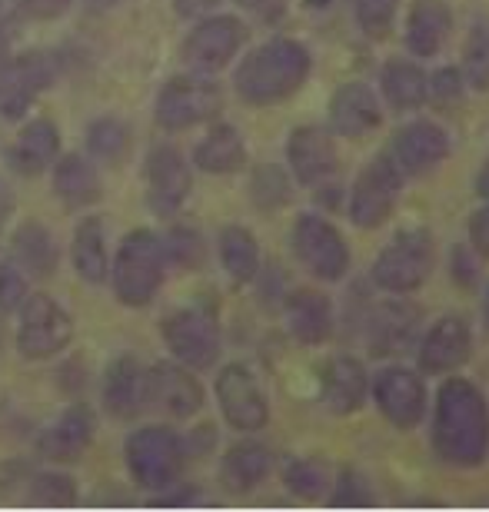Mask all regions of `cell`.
Returning a JSON list of instances; mask_svg holds the SVG:
<instances>
[{
  "instance_id": "obj_51",
  "label": "cell",
  "mask_w": 489,
  "mask_h": 512,
  "mask_svg": "<svg viewBox=\"0 0 489 512\" xmlns=\"http://www.w3.org/2000/svg\"><path fill=\"white\" fill-rule=\"evenodd\" d=\"M17 14H20L17 0H0V30H10V24L17 20Z\"/></svg>"
},
{
  "instance_id": "obj_18",
  "label": "cell",
  "mask_w": 489,
  "mask_h": 512,
  "mask_svg": "<svg viewBox=\"0 0 489 512\" xmlns=\"http://www.w3.org/2000/svg\"><path fill=\"white\" fill-rule=\"evenodd\" d=\"M287 163L300 187H326L336 177L340 157L336 143L323 127H297L287 140Z\"/></svg>"
},
{
  "instance_id": "obj_44",
  "label": "cell",
  "mask_w": 489,
  "mask_h": 512,
  "mask_svg": "<svg viewBox=\"0 0 489 512\" xmlns=\"http://www.w3.org/2000/svg\"><path fill=\"white\" fill-rule=\"evenodd\" d=\"M373 503V493L366 486V479L356 473V469H343L333 483V496H330V506H370Z\"/></svg>"
},
{
  "instance_id": "obj_1",
  "label": "cell",
  "mask_w": 489,
  "mask_h": 512,
  "mask_svg": "<svg viewBox=\"0 0 489 512\" xmlns=\"http://www.w3.org/2000/svg\"><path fill=\"white\" fill-rule=\"evenodd\" d=\"M433 453L453 469H476L489 456V406L480 386L450 376L436 393Z\"/></svg>"
},
{
  "instance_id": "obj_47",
  "label": "cell",
  "mask_w": 489,
  "mask_h": 512,
  "mask_svg": "<svg viewBox=\"0 0 489 512\" xmlns=\"http://www.w3.org/2000/svg\"><path fill=\"white\" fill-rule=\"evenodd\" d=\"M453 270H456V280H460V286H473L476 283V266H473L470 253H466L463 247L453 250Z\"/></svg>"
},
{
  "instance_id": "obj_24",
  "label": "cell",
  "mask_w": 489,
  "mask_h": 512,
  "mask_svg": "<svg viewBox=\"0 0 489 512\" xmlns=\"http://www.w3.org/2000/svg\"><path fill=\"white\" fill-rule=\"evenodd\" d=\"M383 124V107L366 84H343L330 97V127L336 137L360 140Z\"/></svg>"
},
{
  "instance_id": "obj_48",
  "label": "cell",
  "mask_w": 489,
  "mask_h": 512,
  "mask_svg": "<svg viewBox=\"0 0 489 512\" xmlns=\"http://www.w3.org/2000/svg\"><path fill=\"white\" fill-rule=\"evenodd\" d=\"M197 503V486H180V493L160 489V499H154V506H190Z\"/></svg>"
},
{
  "instance_id": "obj_10",
  "label": "cell",
  "mask_w": 489,
  "mask_h": 512,
  "mask_svg": "<svg viewBox=\"0 0 489 512\" xmlns=\"http://www.w3.org/2000/svg\"><path fill=\"white\" fill-rule=\"evenodd\" d=\"M293 253L323 283H340L350 273V247L343 233L317 213H300L293 223Z\"/></svg>"
},
{
  "instance_id": "obj_27",
  "label": "cell",
  "mask_w": 489,
  "mask_h": 512,
  "mask_svg": "<svg viewBox=\"0 0 489 512\" xmlns=\"http://www.w3.org/2000/svg\"><path fill=\"white\" fill-rule=\"evenodd\" d=\"M287 330L303 346H323L333 336V303L317 290L287 296Z\"/></svg>"
},
{
  "instance_id": "obj_34",
  "label": "cell",
  "mask_w": 489,
  "mask_h": 512,
  "mask_svg": "<svg viewBox=\"0 0 489 512\" xmlns=\"http://www.w3.org/2000/svg\"><path fill=\"white\" fill-rule=\"evenodd\" d=\"M217 253L223 270L230 273V280L253 283L260 276V243L247 227H223L217 240Z\"/></svg>"
},
{
  "instance_id": "obj_53",
  "label": "cell",
  "mask_w": 489,
  "mask_h": 512,
  "mask_svg": "<svg viewBox=\"0 0 489 512\" xmlns=\"http://www.w3.org/2000/svg\"><path fill=\"white\" fill-rule=\"evenodd\" d=\"M240 7H247V10H267L270 7V0H237Z\"/></svg>"
},
{
  "instance_id": "obj_21",
  "label": "cell",
  "mask_w": 489,
  "mask_h": 512,
  "mask_svg": "<svg viewBox=\"0 0 489 512\" xmlns=\"http://www.w3.org/2000/svg\"><path fill=\"white\" fill-rule=\"evenodd\" d=\"M104 409L114 419H134L147 409V366L134 353H120L107 363Z\"/></svg>"
},
{
  "instance_id": "obj_52",
  "label": "cell",
  "mask_w": 489,
  "mask_h": 512,
  "mask_svg": "<svg viewBox=\"0 0 489 512\" xmlns=\"http://www.w3.org/2000/svg\"><path fill=\"white\" fill-rule=\"evenodd\" d=\"M476 197L489 200V160H486V167L480 170V177H476Z\"/></svg>"
},
{
  "instance_id": "obj_42",
  "label": "cell",
  "mask_w": 489,
  "mask_h": 512,
  "mask_svg": "<svg viewBox=\"0 0 489 512\" xmlns=\"http://www.w3.org/2000/svg\"><path fill=\"white\" fill-rule=\"evenodd\" d=\"M27 273L20 270L14 256L0 253V313H17L20 303L27 300Z\"/></svg>"
},
{
  "instance_id": "obj_19",
  "label": "cell",
  "mask_w": 489,
  "mask_h": 512,
  "mask_svg": "<svg viewBox=\"0 0 489 512\" xmlns=\"http://www.w3.org/2000/svg\"><path fill=\"white\" fill-rule=\"evenodd\" d=\"M386 153L393 157L403 177H420L450 157V133L433 120H413L403 130H396Z\"/></svg>"
},
{
  "instance_id": "obj_40",
  "label": "cell",
  "mask_w": 489,
  "mask_h": 512,
  "mask_svg": "<svg viewBox=\"0 0 489 512\" xmlns=\"http://www.w3.org/2000/svg\"><path fill=\"white\" fill-rule=\"evenodd\" d=\"M283 483H287L290 493L313 499L326 489V466L320 459H290L287 469H283Z\"/></svg>"
},
{
  "instance_id": "obj_38",
  "label": "cell",
  "mask_w": 489,
  "mask_h": 512,
  "mask_svg": "<svg viewBox=\"0 0 489 512\" xmlns=\"http://www.w3.org/2000/svg\"><path fill=\"white\" fill-rule=\"evenodd\" d=\"M250 197L257 203L260 210H277L283 203L290 200V180L287 173L273 163H263V167L253 170V180H250Z\"/></svg>"
},
{
  "instance_id": "obj_41",
  "label": "cell",
  "mask_w": 489,
  "mask_h": 512,
  "mask_svg": "<svg viewBox=\"0 0 489 512\" xmlns=\"http://www.w3.org/2000/svg\"><path fill=\"white\" fill-rule=\"evenodd\" d=\"M160 243H163L167 263L183 266V270H187V266H200L203 260V240H200V233L190 227H173L170 233H163Z\"/></svg>"
},
{
  "instance_id": "obj_46",
  "label": "cell",
  "mask_w": 489,
  "mask_h": 512,
  "mask_svg": "<svg viewBox=\"0 0 489 512\" xmlns=\"http://www.w3.org/2000/svg\"><path fill=\"white\" fill-rule=\"evenodd\" d=\"M470 243H473L476 256L489 260V203L470 217Z\"/></svg>"
},
{
  "instance_id": "obj_25",
  "label": "cell",
  "mask_w": 489,
  "mask_h": 512,
  "mask_svg": "<svg viewBox=\"0 0 489 512\" xmlns=\"http://www.w3.org/2000/svg\"><path fill=\"white\" fill-rule=\"evenodd\" d=\"M57 153H60V130L50 120L37 117L20 127L17 140L7 150V163L20 177H40L47 167H54Z\"/></svg>"
},
{
  "instance_id": "obj_13",
  "label": "cell",
  "mask_w": 489,
  "mask_h": 512,
  "mask_svg": "<svg viewBox=\"0 0 489 512\" xmlns=\"http://www.w3.org/2000/svg\"><path fill=\"white\" fill-rule=\"evenodd\" d=\"M147 177V203L157 217H173L193 190V173L183 153L170 143H157L144 160Z\"/></svg>"
},
{
  "instance_id": "obj_26",
  "label": "cell",
  "mask_w": 489,
  "mask_h": 512,
  "mask_svg": "<svg viewBox=\"0 0 489 512\" xmlns=\"http://www.w3.org/2000/svg\"><path fill=\"white\" fill-rule=\"evenodd\" d=\"M453 34V14L446 0H413L406 17V50L416 60H430Z\"/></svg>"
},
{
  "instance_id": "obj_43",
  "label": "cell",
  "mask_w": 489,
  "mask_h": 512,
  "mask_svg": "<svg viewBox=\"0 0 489 512\" xmlns=\"http://www.w3.org/2000/svg\"><path fill=\"white\" fill-rule=\"evenodd\" d=\"M466 94V80L456 67L436 70L433 77H426V100H433L436 107H456Z\"/></svg>"
},
{
  "instance_id": "obj_9",
  "label": "cell",
  "mask_w": 489,
  "mask_h": 512,
  "mask_svg": "<svg viewBox=\"0 0 489 512\" xmlns=\"http://www.w3.org/2000/svg\"><path fill=\"white\" fill-rule=\"evenodd\" d=\"M403 173L393 163L390 153H376V157L360 170L350 190V220L360 230H376L393 217L396 200L403 190Z\"/></svg>"
},
{
  "instance_id": "obj_45",
  "label": "cell",
  "mask_w": 489,
  "mask_h": 512,
  "mask_svg": "<svg viewBox=\"0 0 489 512\" xmlns=\"http://www.w3.org/2000/svg\"><path fill=\"white\" fill-rule=\"evenodd\" d=\"M74 0H17L20 14H27L30 20H57L64 17Z\"/></svg>"
},
{
  "instance_id": "obj_7",
  "label": "cell",
  "mask_w": 489,
  "mask_h": 512,
  "mask_svg": "<svg viewBox=\"0 0 489 512\" xmlns=\"http://www.w3.org/2000/svg\"><path fill=\"white\" fill-rule=\"evenodd\" d=\"M220 107H223L220 84L210 80V74H197L193 70V74H180L160 87L154 117L167 133H180L207 124V120L220 114Z\"/></svg>"
},
{
  "instance_id": "obj_49",
  "label": "cell",
  "mask_w": 489,
  "mask_h": 512,
  "mask_svg": "<svg viewBox=\"0 0 489 512\" xmlns=\"http://www.w3.org/2000/svg\"><path fill=\"white\" fill-rule=\"evenodd\" d=\"M217 4H220V0H173V10H177V17L190 20V17L207 14V10H213Z\"/></svg>"
},
{
  "instance_id": "obj_35",
  "label": "cell",
  "mask_w": 489,
  "mask_h": 512,
  "mask_svg": "<svg viewBox=\"0 0 489 512\" xmlns=\"http://www.w3.org/2000/svg\"><path fill=\"white\" fill-rule=\"evenodd\" d=\"M87 153L90 160L120 167L130 153V127L120 117H100L87 127Z\"/></svg>"
},
{
  "instance_id": "obj_3",
  "label": "cell",
  "mask_w": 489,
  "mask_h": 512,
  "mask_svg": "<svg viewBox=\"0 0 489 512\" xmlns=\"http://www.w3.org/2000/svg\"><path fill=\"white\" fill-rule=\"evenodd\" d=\"M163 273H167L163 243L154 230L140 227V230H130L127 237L120 240L107 280L120 303L130 306V310H140V306H150L157 300V293L163 286Z\"/></svg>"
},
{
  "instance_id": "obj_20",
  "label": "cell",
  "mask_w": 489,
  "mask_h": 512,
  "mask_svg": "<svg viewBox=\"0 0 489 512\" xmlns=\"http://www.w3.org/2000/svg\"><path fill=\"white\" fill-rule=\"evenodd\" d=\"M97 436V416L87 403H74L37 436V453L47 463H77Z\"/></svg>"
},
{
  "instance_id": "obj_6",
  "label": "cell",
  "mask_w": 489,
  "mask_h": 512,
  "mask_svg": "<svg viewBox=\"0 0 489 512\" xmlns=\"http://www.w3.org/2000/svg\"><path fill=\"white\" fill-rule=\"evenodd\" d=\"M127 473L140 489H160L173 486L187 463V446L183 436L170 426H140L127 436L124 443Z\"/></svg>"
},
{
  "instance_id": "obj_36",
  "label": "cell",
  "mask_w": 489,
  "mask_h": 512,
  "mask_svg": "<svg viewBox=\"0 0 489 512\" xmlns=\"http://www.w3.org/2000/svg\"><path fill=\"white\" fill-rule=\"evenodd\" d=\"M24 486H27V503L34 506H74L80 499L74 479L67 473H57V469H44V473L27 476Z\"/></svg>"
},
{
  "instance_id": "obj_30",
  "label": "cell",
  "mask_w": 489,
  "mask_h": 512,
  "mask_svg": "<svg viewBox=\"0 0 489 512\" xmlns=\"http://www.w3.org/2000/svg\"><path fill=\"white\" fill-rule=\"evenodd\" d=\"M70 260L84 283L100 286L110 276V253H107V230L100 217H84L74 227V240H70Z\"/></svg>"
},
{
  "instance_id": "obj_32",
  "label": "cell",
  "mask_w": 489,
  "mask_h": 512,
  "mask_svg": "<svg viewBox=\"0 0 489 512\" xmlns=\"http://www.w3.org/2000/svg\"><path fill=\"white\" fill-rule=\"evenodd\" d=\"M193 167L203 173H237L247 167V143H243L240 130L230 124H217L197 147H193Z\"/></svg>"
},
{
  "instance_id": "obj_14",
  "label": "cell",
  "mask_w": 489,
  "mask_h": 512,
  "mask_svg": "<svg viewBox=\"0 0 489 512\" xmlns=\"http://www.w3.org/2000/svg\"><path fill=\"white\" fill-rule=\"evenodd\" d=\"M54 77H57V64L47 50L14 54L7 84H4V90H0V117L20 120L30 107L37 104V97L54 84Z\"/></svg>"
},
{
  "instance_id": "obj_4",
  "label": "cell",
  "mask_w": 489,
  "mask_h": 512,
  "mask_svg": "<svg viewBox=\"0 0 489 512\" xmlns=\"http://www.w3.org/2000/svg\"><path fill=\"white\" fill-rule=\"evenodd\" d=\"M433 266H436L433 233L423 227H410V230L396 233V237L376 253V260L370 266V280L376 290L406 296V293H416L430 280Z\"/></svg>"
},
{
  "instance_id": "obj_12",
  "label": "cell",
  "mask_w": 489,
  "mask_h": 512,
  "mask_svg": "<svg viewBox=\"0 0 489 512\" xmlns=\"http://www.w3.org/2000/svg\"><path fill=\"white\" fill-rule=\"evenodd\" d=\"M217 403L223 419L237 433H260L270 423V403L243 363H230L217 373Z\"/></svg>"
},
{
  "instance_id": "obj_54",
  "label": "cell",
  "mask_w": 489,
  "mask_h": 512,
  "mask_svg": "<svg viewBox=\"0 0 489 512\" xmlns=\"http://www.w3.org/2000/svg\"><path fill=\"white\" fill-rule=\"evenodd\" d=\"M483 323H486V330H489V286H486V300H483Z\"/></svg>"
},
{
  "instance_id": "obj_55",
  "label": "cell",
  "mask_w": 489,
  "mask_h": 512,
  "mask_svg": "<svg viewBox=\"0 0 489 512\" xmlns=\"http://www.w3.org/2000/svg\"><path fill=\"white\" fill-rule=\"evenodd\" d=\"M104 4H120V0H104Z\"/></svg>"
},
{
  "instance_id": "obj_5",
  "label": "cell",
  "mask_w": 489,
  "mask_h": 512,
  "mask_svg": "<svg viewBox=\"0 0 489 512\" xmlns=\"http://www.w3.org/2000/svg\"><path fill=\"white\" fill-rule=\"evenodd\" d=\"M160 336L187 370H210L220 356V316L210 300H190L163 316Z\"/></svg>"
},
{
  "instance_id": "obj_23",
  "label": "cell",
  "mask_w": 489,
  "mask_h": 512,
  "mask_svg": "<svg viewBox=\"0 0 489 512\" xmlns=\"http://www.w3.org/2000/svg\"><path fill=\"white\" fill-rule=\"evenodd\" d=\"M416 320H420V310H413V306L400 300L383 303L363 316V340L373 356H400L410 350Z\"/></svg>"
},
{
  "instance_id": "obj_8",
  "label": "cell",
  "mask_w": 489,
  "mask_h": 512,
  "mask_svg": "<svg viewBox=\"0 0 489 512\" xmlns=\"http://www.w3.org/2000/svg\"><path fill=\"white\" fill-rule=\"evenodd\" d=\"M20 323H17V353L24 360H54L74 343V320L47 293H27L20 303Z\"/></svg>"
},
{
  "instance_id": "obj_11",
  "label": "cell",
  "mask_w": 489,
  "mask_h": 512,
  "mask_svg": "<svg viewBox=\"0 0 489 512\" xmlns=\"http://www.w3.org/2000/svg\"><path fill=\"white\" fill-rule=\"evenodd\" d=\"M243 44H247V24L233 14H213L190 30L180 54L197 74H217L240 54Z\"/></svg>"
},
{
  "instance_id": "obj_37",
  "label": "cell",
  "mask_w": 489,
  "mask_h": 512,
  "mask_svg": "<svg viewBox=\"0 0 489 512\" xmlns=\"http://www.w3.org/2000/svg\"><path fill=\"white\" fill-rule=\"evenodd\" d=\"M460 74L466 80V87L480 90V94L489 90V20H480L470 30V37H466Z\"/></svg>"
},
{
  "instance_id": "obj_16",
  "label": "cell",
  "mask_w": 489,
  "mask_h": 512,
  "mask_svg": "<svg viewBox=\"0 0 489 512\" xmlns=\"http://www.w3.org/2000/svg\"><path fill=\"white\" fill-rule=\"evenodd\" d=\"M473 356V330L463 316H443L436 320L416 346L420 370L430 376H450Z\"/></svg>"
},
{
  "instance_id": "obj_33",
  "label": "cell",
  "mask_w": 489,
  "mask_h": 512,
  "mask_svg": "<svg viewBox=\"0 0 489 512\" xmlns=\"http://www.w3.org/2000/svg\"><path fill=\"white\" fill-rule=\"evenodd\" d=\"M380 90H383V100L390 104L393 110H416L426 104V74L420 64L413 60H390L380 74Z\"/></svg>"
},
{
  "instance_id": "obj_22",
  "label": "cell",
  "mask_w": 489,
  "mask_h": 512,
  "mask_svg": "<svg viewBox=\"0 0 489 512\" xmlns=\"http://www.w3.org/2000/svg\"><path fill=\"white\" fill-rule=\"evenodd\" d=\"M370 393V376H366L363 363L356 356H330L320 373V403L330 409L333 416H350L366 403Z\"/></svg>"
},
{
  "instance_id": "obj_15",
  "label": "cell",
  "mask_w": 489,
  "mask_h": 512,
  "mask_svg": "<svg viewBox=\"0 0 489 512\" xmlns=\"http://www.w3.org/2000/svg\"><path fill=\"white\" fill-rule=\"evenodd\" d=\"M373 399L386 423L416 429L426 416V383L406 366H390L373 380Z\"/></svg>"
},
{
  "instance_id": "obj_28",
  "label": "cell",
  "mask_w": 489,
  "mask_h": 512,
  "mask_svg": "<svg viewBox=\"0 0 489 512\" xmlns=\"http://www.w3.org/2000/svg\"><path fill=\"white\" fill-rule=\"evenodd\" d=\"M54 193L64 207L84 210L104 197V183H100V173L90 163V157H84V153H64V157L54 160Z\"/></svg>"
},
{
  "instance_id": "obj_2",
  "label": "cell",
  "mask_w": 489,
  "mask_h": 512,
  "mask_svg": "<svg viewBox=\"0 0 489 512\" xmlns=\"http://www.w3.org/2000/svg\"><path fill=\"white\" fill-rule=\"evenodd\" d=\"M310 70H313L310 50L300 40L273 37L240 60L237 74H233V90H237L243 104L270 107L297 94L307 84Z\"/></svg>"
},
{
  "instance_id": "obj_29",
  "label": "cell",
  "mask_w": 489,
  "mask_h": 512,
  "mask_svg": "<svg viewBox=\"0 0 489 512\" xmlns=\"http://www.w3.org/2000/svg\"><path fill=\"white\" fill-rule=\"evenodd\" d=\"M10 250H14V260L24 273L37 276V280H47V276L57 273L60 266V247L57 237L50 233L47 223L40 220H24L10 237Z\"/></svg>"
},
{
  "instance_id": "obj_39",
  "label": "cell",
  "mask_w": 489,
  "mask_h": 512,
  "mask_svg": "<svg viewBox=\"0 0 489 512\" xmlns=\"http://www.w3.org/2000/svg\"><path fill=\"white\" fill-rule=\"evenodd\" d=\"M396 7H400V0H353L356 27L370 40H383L393 30Z\"/></svg>"
},
{
  "instance_id": "obj_50",
  "label": "cell",
  "mask_w": 489,
  "mask_h": 512,
  "mask_svg": "<svg viewBox=\"0 0 489 512\" xmlns=\"http://www.w3.org/2000/svg\"><path fill=\"white\" fill-rule=\"evenodd\" d=\"M10 64H14V47H10V34H7V30H0V90H4V84H7Z\"/></svg>"
},
{
  "instance_id": "obj_31",
  "label": "cell",
  "mask_w": 489,
  "mask_h": 512,
  "mask_svg": "<svg viewBox=\"0 0 489 512\" xmlns=\"http://www.w3.org/2000/svg\"><path fill=\"white\" fill-rule=\"evenodd\" d=\"M273 473V453L263 443H237L227 449V456L220 459V483L233 489V493H250L260 483H267Z\"/></svg>"
},
{
  "instance_id": "obj_17",
  "label": "cell",
  "mask_w": 489,
  "mask_h": 512,
  "mask_svg": "<svg viewBox=\"0 0 489 512\" xmlns=\"http://www.w3.org/2000/svg\"><path fill=\"white\" fill-rule=\"evenodd\" d=\"M147 406L170 419H190L203 409V386L183 363H157L147 370Z\"/></svg>"
}]
</instances>
